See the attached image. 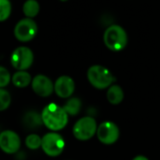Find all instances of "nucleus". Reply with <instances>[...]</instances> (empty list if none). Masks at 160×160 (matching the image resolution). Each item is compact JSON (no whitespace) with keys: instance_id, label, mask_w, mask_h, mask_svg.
I'll list each match as a JSON object with an SVG mask.
<instances>
[{"instance_id":"obj_1","label":"nucleus","mask_w":160,"mask_h":160,"mask_svg":"<svg viewBox=\"0 0 160 160\" xmlns=\"http://www.w3.org/2000/svg\"><path fill=\"white\" fill-rule=\"evenodd\" d=\"M42 118L43 124L51 131L56 132L63 129L67 125L69 115L63 107L51 103L42 109Z\"/></svg>"},{"instance_id":"obj_2","label":"nucleus","mask_w":160,"mask_h":160,"mask_svg":"<svg viewBox=\"0 0 160 160\" xmlns=\"http://www.w3.org/2000/svg\"><path fill=\"white\" fill-rule=\"evenodd\" d=\"M87 77L91 85L98 90L108 89L115 81L113 73L102 65L91 66L87 72Z\"/></svg>"},{"instance_id":"obj_3","label":"nucleus","mask_w":160,"mask_h":160,"mask_svg":"<svg viewBox=\"0 0 160 160\" xmlns=\"http://www.w3.org/2000/svg\"><path fill=\"white\" fill-rule=\"evenodd\" d=\"M103 40L105 45L114 52L123 50L128 42L126 31L119 25L109 26L104 32Z\"/></svg>"},{"instance_id":"obj_4","label":"nucleus","mask_w":160,"mask_h":160,"mask_svg":"<svg viewBox=\"0 0 160 160\" xmlns=\"http://www.w3.org/2000/svg\"><path fill=\"white\" fill-rule=\"evenodd\" d=\"M97 122L92 116H85L79 119L72 127L73 137L78 140H89L97 133Z\"/></svg>"},{"instance_id":"obj_5","label":"nucleus","mask_w":160,"mask_h":160,"mask_svg":"<svg viewBox=\"0 0 160 160\" xmlns=\"http://www.w3.org/2000/svg\"><path fill=\"white\" fill-rule=\"evenodd\" d=\"M65 147V140L59 134L56 132H50L45 134L42 138V149L51 157L59 155Z\"/></svg>"},{"instance_id":"obj_6","label":"nucleus","mask_w":160,"mask_h":160,"mask_svg":"<svg viewBox=\"0 0 160 160\" xmlns=\"http://www.w3.org/2000/svg\"><path fill=\"white\" fill-rule=\"evenodd\" d=\"M38 32V26L36 22L30 18H25L20 20L14 28L15 38L22 42H27L35 38Z\"/></svg>"},{"instance_id":"obj_7","label":"nucleus","mask_w":160,"mask_h":160,"mask_svg":"<svg viewBox=\"0 0 160 160\" xmlns=\"http://www.w3.org/2000/svg\"><path fill=\"white\" fill-rule=\"evenodd\" d=\"M34 60V55L30 48L20 46L16 48L11 57L12 65L18 71H26L28 69Z\"/></svg>"},{"instance_id":"obj_8","label":"nucleus","mask_w":160,"mask_h":160,"mask_svg":"<svg viewBox=\"0 0 160 160\" xmlns=\"http://www.w3.org/2000/svg\"><path fill=\"white\" fill-rule=\"evenodd\" d=\"M96 136L101 143L105 145H112L118 140L120 130L116 123L110 121H106L98 125Z\"/></svg>"},{"instance_id":"obj_9","label":"nucleus","mask_w":160,"mask_h":160,"mask_svg":"<svg viewBox=\"0 0 160 160\" xmlns=\"http://www.w3.org/2000/svg\"><path fill=\"white\" fill-rule=\"evenodd\" d=\"M20 137L12 130H5L0 133V149L6 153H15L20 150Z\"/></svg>"},{"instance_id":"obj_10","label":"nucleus","mask_w":160,"mask_h":160,"mask_svg":"<svg viewBox=\"0 0 160 160\" xmlns=\"http://www.w3.org/2000/svg\"><path fill=\"white\" fill-rule=\"evenodd\" d=\"M31 86L33 92L41 97H48L54 92V84L52 80L44 74L36 75L32 79Z\"/></svg>"},{"instance_id":"obj_11","label":"nucleus","mask_w":160,"mask_h":160,"mask_svg":"<svg viewBox=\"0 0 160 160\" xmlns=\"http://www.w3.org/2000/svg\"><path fill=\"white\" fill-rule=\"evenodd\" d=\"M74 90H75V84L73 79L68 75L59 76L54 84V92L58 97L63 99L71 97Z\"/></svg>"},{"instance_id":"obj_12","label":"nucleus","mask_w":160,"mask_h":160,"mask_svg":"<svg viewBox=\"0 0 160 160\" xmlns=\"http://www.w3.org/2000/svg\"><path fill=\"white\" fill-rule=\"evenodd\" d=\"M23 123L27 128L29 129H36L40 126L42 125L43 122H42V114L38 113L37 111L34 110H30L28 112H27L24 117H23Z\"/></svg>"},{"instance_id":"obj_13","label":"nucleus","mask_w":160,"mask_h":160,"mask_svg":"<svg viewBox=\"0 0 160 160\" xmlns=\"http://www.w3.org/2000/svg\"><path fill=\"white\" fill-rule=\"evenodd\" d=\"M124 97L123 91L122 87L119 85L113 84L108 89L107 92V99L111 105H119L122 102Z\"/></svg>"},{"instance_id":"obj_14","label":"nucleus","mask_w":160,"mask_h":160,"mask_svg":"<svg viewBox=\"0 0 160 160\" xmlns=\"http://www.w3.org/2000/svg\"><path fill=\"white\" fill-rule=\"evenodd\" d=\"M31 82V75L26 71H18L12 76V83L17 88H26Z\"/></svg>"},{"instance_id":"obj_15","label":"nucleus","mask_w":160,"mask_h":160,"mask_svg":"<svg viewBox=\"0 0 160 160\" xmlns=\"http://www.w3.org/2000/svg\"><path fill=\"white\" fill-rule=\"evenodd\" d=\"M81 107H82L81 100L76 97H72L70 98L65 103L63 108L69 116H76L80 112V110H81Z\"/></svg>"},{"instance_id":"obj_16","label":"nucleus","mask_w":160,"mask_h":160,"mask_svg":"<svg viewBox=\"0 0 160 160\" xmlns=\"http://www.w3.org/2000/svg\"><path fill=\"white\" fill-rule=\"evenodd\" d=\"M23 12L27 18L32 19L38 15L40 12V4L37 0H27L23 6Z\"/></svg>"},{"instance_id":"obj_17","label":"nucleus","mask_w":160,"mask_h":160,"mask_svg":"<svg viewBox=\"0 0 160 160\" xmlns=\"http://www.w3.org/2000/svg\"><path fill=\"white\" fill-rule=\"evenodd\" d=\"M12 12V4L10 0H0V22L6 21Z\"/></svg>"},{"instance_id":"obj_18","label":"nucleus","mask_w":160,"mask_h":160,"mask_svg":"<svg viewBox=\"0 0 160 160\" xmlns=\"http://www.w3.org/2000/svg\"><path fill=\"white\" fill-rule=\"evenodd\" d=\"M26 145L30 150H37L42 147V138L37 134H30L26 138Z\"/></svg>"},{"instance_id":"obj_19","label":"nucleus","mask_w":160,"mask_h":160,"mask_svg":"<svg viewBox=\"0 0 160 160\" xmlns=\"http://www.w3.org/2000/svg\"><path fill=\"white\" fill-rule=\"evenodd\" d=\"M12 103V96L6 90L0 89V111L7 109Z\"/></svg>"},{"instance_id":"obj_20","label":"nucleus","mask_w":160,"mask_h":160,"mask_svg":"<svg viewBox=\"0 0 160 160\" xmlns=\"http://www.w3.org/2000/svg\"><path fill=\"white\" fill-rule=\"evenodd\" d=\"M10 82H11V73L6 68L0 66V89L8 86Z\"/></svg>"},{"instance_id":"obj_21","label":"nucleus","mask_w":160,"mask_h":160,"mask_svg":"<svg viewBox=\"0 0 160 160\" xmlns=\"http://www.w3.org/2000/svg\"><path fill=\"white\" fill-rule=\"evenodd\" d=\"M132 160H149V159L146 156H144V155H138V156L134 157Z\"/></svg>"},{"instance_id":"obj_22","label":"nucleus","mask_w":160,"mask_h":160,"mask_svg":"<svg viewBox=\"0 0 160 160\" xmlns=\"http://www.w3.org/2000/svg\"><path fill=\"white\" fill-rule=\"evenodd\" d=\"M59 1H61V2H66V1H68V0H59Z\"/></svg>"}]
</instances>
